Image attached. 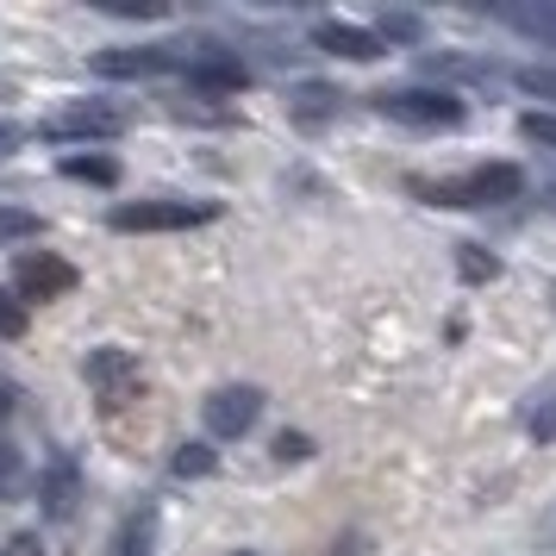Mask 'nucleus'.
I'll return each mask as SVG.
<instances>
[{
  "label": "nucleus",
  "mask_w": 556,
  "mask_h": 556,
  "mask_svg": "<svg viewBox=\"0 0 556 556\" xmlns=\"http://www.w3.org/2000/svg\"><path fill=\"white\" fill-rule=\"evenodd\" d=\"M238 556H251V551H238Z\"/></svg>",
  "instance_id": "cd10ccee"
},
{
  "label": "nucleus",
  "mask_w": 556,
  "mask_h": 556,
  "mask_svg": "<svg viewBox=\"0 0 556 556\" xmlns=\"http://www.w3.org/2000/svg\"><path fill=\"white\" fill-rule=\"evenodd\" d=\"M31 238H45V219L26 206H0V244H31Z\"/></svg>",
  "instance_id": "2eb2a0df"
},
{
  "label": "nucleus",
  "mask_w": 556,
  "mask_h": 556,
  "mask_svg": "<svg viewBox=\"0 0 556 556\" xmlns=\"http://www.w3.org/2000/svg\"><path fill=\"white\" fill-rule=\"evenodd\" d=\"M519 131H526V144H538V151H556V113H551V106L526 113V119H519Z\"/></svg>",
  "instance_id": "a211bd4d"
},
{
  "label": "nucleus",
  "mask_w": 556,
  "mask_h": 556,
  "mask_svg": "<svg viewBox=\"0 0 556 556\" xmlns=\"http://www.w3.org/2000/svg\"><path fill=\"white\" fill-rule=\"evenodd\" d=\"M119 131H126V113L119 106L76 101V106H63V113H51L38 126V138H51V144H101V138H119Z\"/></svg>",
  "instance_id": "39448f33"
},
{
  "label": "nucleus",
  "mask_w": 556,
  "mask_h": 556,
  "mask_svg": "<svg viewBox=\"0 0 556 556\" xmlns=\"http://www.w3.org/2000/svg\"><path fill=\"white\" fill-rule=\"evenodd\" d=\"M101 13H119V20H156V7H138V0H106Z\"/></svg>",
  "instance_id": "5701e85b"
},
{
  "label": "nucleus",
  "mask_w": 556,
  "mask_h": 556,
  "mask_svg": "<svg viewBox=\"0 0 556 556\" xmlns=\"http://www.w3.org/2000/svg\"><path fill=\"white\" fill-rule=\"evenodd\" d=\"M26 144V126H13V119H0V156H13Z\"/></svg>",
  "instance_id": "a878e982"
},
{
  "label": "nucleus",
  "mask_w": 556,
  "mask_h": 556,
  "mask_svg": "<svg viewBox=\"0 0 556 556\" xmlns=\"http://www.w3.org/2000/svg\"><path fill=\"white\" fill-rule=\"evenodd\" d=\"M201 419L213 438H244V431L263 419V388H251V381H226V388H213L201 401Z\"/></svg>",
  "instance_id": "0eeeda50"
},
{
  "label": "nucleus",
  "mask_w": 556,
  "mask_h": 556,
  "mask_svg": "<svg viewBox=\"0 0 556 556\" xmlns=\"http://www.w3.org/2000/svg\"><path fill=\"white\" fill-rule=\"evenodd\" d=\"M181 76L194 81V88H206V94H238V88L251 81V70H244V56L226 51V45H201V51L181 56Z\"/></svg>",
  "instance_id": "1a4fd4ad"
},
{
  "label": "nucleus",
  "mask_w": 556,
  "mask_h": 556,
  "mask_svg": "<svg viewBox=\"0 0 556 556\" xmlns=\"http://www.w3.org/2000/svg\"><path fill=\"white\" fill-rule=\"evenodd\" d=\"M113 556H156V506H131L119 538H113Z\"/></svg>",
  "instance_id": "ddd939ff"
},
{
  "label": "nucleus",
  "mask_w": 556,
  "mask_h": 556,
  "mask_svg": "<svg viewBox=\"0 0 556 556\" xmlns=\"http://www.w3.org/2000/svg\"><path fill=\"white\" fill-rule=\"evenodd\" d=\"M81 506V463L70 451H56L45 463V476H38V513L51 519V526H70Z\"/></svg>",
  "instance_id": "6e6552de"
},
{
  "label": "nucleus",
  "mask_w": 556,
  "mask_h": 556,
  "mask_svg": "<svg viewBox=\"0 0 556 556\" xmlns=\"http://www.w3.org/2000/svg\"><path fill=\"white\" fill-rule=\"evenodd\" d=\"M63 176L70 181H94V188H113V181H119V163H113V156H63Z\"/></svg>",
  "instance_id": "4468645a"
},
{
  "label": "nucleus",
  "mask_w": 556,
  "mask_h": 556,
  "mask_svg": "<svg viewBox=\"0 0 556 556\" xmlns=\"http://www.w3.org/2000/svg\"><path fill=\"white\" fill-rule=\"evenodd\" d=\"M419 194H431L438 206H501L526 194V169L519 163H476L456 181H419Z\"/></svg>",
  "instance_id": "f257e3e1"
},
{
  "label": "nucleus",
  "mask_w": 556,
  "mask_h": 556,
  "mask_svg": "<svg viewBox=\"0 0 556 556\" xmlns=\"http://www.w3.org/2000/svg\"><path fill=\"white\" fill-rule=\"evenodd\" d=\"M313 51L326 56H344V63H376L381 56V38L369 26H344V20H319L313 26Z\"/></svg>",
  "instance_id": "9b49d317"
},
{
  "label": "nucleus",
  "mask_w": 556,
  "mask_h": 556,
  "mask_svg": "<svg viewBox=\"0 0 556 556\" xmlns=\"http://www.w3.org/2000/svg\"><path fill=\"white\" fill-rule=\"evenodd\" d=\"M13 406H20V388H13V381L0 376V419H7V413H13Z\"/></svg>",
  "instance_id": "bb28decb"
},
{
  "label": "nucleus",
  "mask_w": 556,
  "mask_h": 556,
  "mask_svg": "<svg viewBox=\"0 0 556 556\" xmlns=\"http://www.w3.org/2000/svg\"><path fill=\"white\" fill-rule=\"evenodd\" d=\"M531 438H556V394H544V406L531 413Z\"/></svg>",
  "instance_id": "412c9836"
},
{
  "label": "nucleus",
  "mask_w": 556,
  "mask_h": 556,
  "mask_svg": "<svg viewBox=\"0 0 556 556\" xmlns=\"http://www.w3.org/2000/svg\"><path fill=\"white\" fill-rule=\"evenodd\" d=\"M76 263H63L56 251H20L13 256V294L20 301H63L76 294Z\"/></svg>",
  "instance_id": "423d86ee"
},
{
  "label": "nucleus",
  "mask_w": 556,
  "mask_h": 556,
  "mask_svg": "<svg viewBox=\"0 0 556 556\" xmlns=\"http://www.w3.org/2000/svg\"><path fill=\"white\" fill-rule=\"evenodd\" d=\"M338 88H326V81H301L294 94H288V113H294V126H326L331 113H338Z\"/></svg>",
  "instance_id": "f8f14e48"
},
{
  "label": "nucleus",
  "mask_w": 556,
  "mask_h": 556,
  "mask_svg": "<svg viewBox=\"0 0 556 556\" xmlns=\"http://www.w3.org/2000/svg\"><path fill=\"white\" fill-rule=\"evenodd\" d=\"M481 244H463V276H494V263L488 256H476Z\"/></svg>",
  "instance_id": "393cba45"
},
{
  "label": "nucleus",
  "mask_w": 556,
  "mask_h": 556,
  "mask_svg": "<svg viewBox=\"0 0 556 556\" xmlns=\"http://www.w3.org/2000/svg\"><path fill=\"white\" fill-rule=\"evenodd\" d=\"M276 456H281V463L306 456V438H301V431H281V438H276Z\"/></svg>",
  "instance_id": "b1692460"
},
{
  "label": "nucleus",
  "mask_w": 556,
  "mask_h": 556,
  "mask_svg": "<svg viewBox=\"0 0 556 556\" xmlns=\"http://www.w3.org/2000/svg\"><path fill=\"white\" fill-rule=\"evenodd\" d=\"M169 469H176L181 481H194V476H213V469H219V456H213V444H181Z\"/></svg>",
  "instance_id": "f3484780"
},
{
  "label": "nucleus",
  "mask_w": 556,
  "mask_h": 556,
  "mask_svg": "<svg viewBox=\"0 0 556 556\" xmlns=\"http://www.w3.org/2000/svg\"><path fill=\"white\" fill-rule=\"evenodd\" d=\"M206 219H219L213 201H176V194H156V201H119L106 213L113 231H194Z\"/></svg>",
  "instance_id": "7ed1b4c3"
},
{
  "label": "nucleus",
  "mask_w": 556,
  "mask_h": 556,
  "mask_svg": "<svg viewBox=\"0 0 556 556\" xmlns=\"http://www.w3.org/2000/svg\"><path fill=\"white\" fill-rule=\"evenodd\" d=\"M381 119H401V126H419V131H456L469 119V106L444 94V88H381L369 94Z\"/></svg>",
  "instance_id": "f03ea898"
},
{
  "label": "nucleus",
  "mask_w": 556,
  "mask_h": 556,
  "mask_svg": "<svg viewBox=\"0 0 556 556\" xmlns=\"http://www.w3.org/2000/svg\"><path fill=\"white\" fill-rule=\"evenodd\" d=\"M376 38H401V45H413V38H419V20H413V13H388V20L376 26Z\"/></svg>",
  "instance_id": "aec40b11"
},
{
  "label": "nucleus",
  "mask_w": 556,
  "mask_h": 556,
  "mask_svg": "<svg viewBox=\"0 0 556 556\" xmlns=\"http://www.w3.org/2000/svg\"><path fill=\"white\" fill-rule=\"evenodd\" d=\"M0 556H45V544H38V531H13Z\"/></svg>",
  "instance_id": "4be33fe9"
},
{
  "label": "nucleus",
  "mask_w": 556,
  "mask_h": 556,
  "mask_svg": "<svg viewBox=\"0 0 556 556\" xmlns=\"http://www.w3.org/2000/svg\"><path fill=\"white\" fill-rule=\"evenodd\" d=\"M20 488H26V456L13 438H0V501H13Z\"/></svg>",
  "instance_id": "dca6fc26"
},
{
  "label": "nucleus",
  "mask_w": 556,
  "mask_h": 556,
  "mask_svg": "<svg viewBox=\"0 0 556 556\" xmlns=\"http://www.w3.org/2000/svg\"><path fill=\"white\" fill-rule=\"evenodd\" d=\"M81 381H88V388H94L106 406H119L131 388H138V356L119 351V344H101V351L81 356Z\"/></svg>",
  "instance_id": "9d476101"
},
{
  "label": "nucleus",
  "mask_w": 556,
  "mask_h": 556,
  "mask_svg": "<svg viewBox=\"0 0 556 556\" xmlns=\"http://www.w3.org/2000/svg\"><path fill=\"white\" fill-rule=\"evenodd\" d=\"M88 70L101 81H151V76L181 70V51L176 45H113V51L88 56Z\"/></svg>",
  "instance_id": "20e7f679"
},
{
  "label": "nucleus",
  "mask_w": 556,
  "mask_h": 556,
  "mask_svg": "<svg viewBox=\"0 0 556 556\" xmlns=\"http://www.w3.org/2000/svg\"><path fill=\"white\" fill-rule=\"evenodd\" d=\"M0 338H26V301L13 288H0Z\"/></svg>",
  "instance_id": "6ab92c4d"
}]
</instances>
